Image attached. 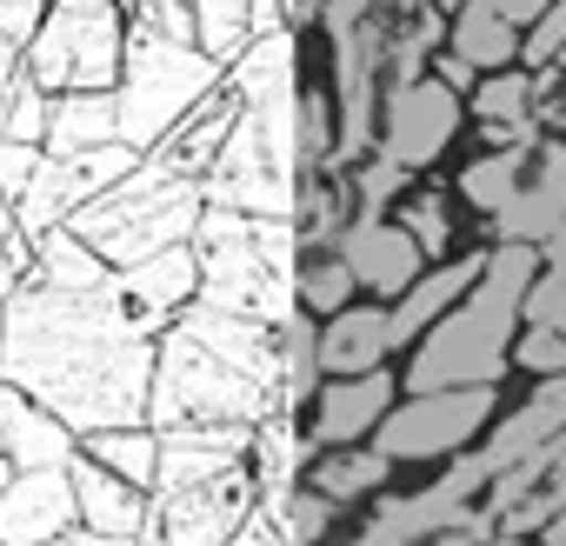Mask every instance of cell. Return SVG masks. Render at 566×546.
I'll use <instances>...</instances> for the list:
<instances>
[{"label": "cell", "mask_w": 566, "mask_h": 546, "mask_svg": "<svg viewBox=\"0 0 566 546\" xmlns=\"http://www.w3.org/2000/svg\"><path fill=\"white\" fill-rule=\"evenodd\" d=\"M154 347L114 307V294H61L21 281L0 307V380L41 400L74 440L147 420Z\"/></svg>", "instance_id": "cell-1"}, {"label": "cell", "mask_w": 566, "mask_h": 546, "mask_svg": "<svg viewBox=\"0 0 566 546\" xmlns=\"http://www.w3.org/2000/svg\"><path fill=\"white\" fill-rule=\"evenodd\" d=\"M220 87L233 94V134L200 180L207 207L260 213V220H294L301 200V54L294 28L247 41Z\"/></svg>", "instance_id": "cell-2"}, {"label": "cell", "mask_w": 566, "mask_h": 546, "mask_svg": "<svg viewBox=\"0 0 566 546\" xmlns=\"http://www.w3.org/2000/svg\"><path fill=\"white\" fill-rule=\"evenodd\" d=\"M533 281H539V246H486V266H480V281L467 287V301L394 360L400 393L500 387L513 374V340L526 327Z\"/></svg>", "instance_id": "cell-3"}, {"label": "cell", "mask_w": 566, "mask_h": 546, "mask_svg": "<svg viewBox=\"0 0 566 546\" xmlns=\"http://www.w3.org/2000/svg\"><path fill=\"white\" fill-rule=\"evenodd\" d=\"M187 246L200 266V307L233 314V321H260V327H280L294 314V266H301L294 220L207 207Z\"/></svg>", "instance_id": "cell-4"}, {"label": "cell", "mask_w": 566, "mask_h": 546, "mask_svg": "<svg viewBox=\"0 0 566 546\" xmlns=\"http://www.w3.org/2000/svg\"><path fill=\"white\" fill-rule=\"evenodd\" d=\"M453 200L480 220L486 246H546L566 227V140L533 127L526 140L480 147L453 174Z\"/></svg>", "instance_id": "cell-5"}, {"label": "cell", "mask_w": 566, "mask_h": 546, "mask_svg": "<svg viewBox=\"0 0 566 546\" xmlns=\"http://www.w3.org/2000/svg\"><path fill=\"white\" fill-rule=\"evenodd\" d=\"M200 213H207L200 180H187V174H174V167H160V160L140 154L134 174L114 180V187H107L94 207H81L67 227H74L107 266H134V260L167 253V246H187L193 227H200Z\"/></svg>", "instance_id": "cell-6"}, {"label": "cell", "mask_w": 566, "mask_h": 546, "mask_svg": "<svg viewBox=\"0 0 566 546\" xmlns=\"http://www.w3.org/2000/svg\"><path fill=\"white\" fill-rule=\"evenodd\" d=\"M280 400L233 374L220 354H207L193 334L167 327L160 347H154V387H147V427L167 433V427H260L273 420Z\"/></svg>", "instance_id": "cell-7"}, {"label": "cell", "mask_w": 566, "mask_h": 546, "mask_svg": "<svg viewBox=\"0 0 566 546\" xmlns=\"http://www.w3.org/2000/svg\"><path fill=\"white\" fill-rule=\"evenodd\" d=\"M220 61H207L193 41H160V34H140L127 28V67L114 81V101H120V140L134 154H154L213 87H220Z\"/></svg>", "instance_id": "cell-8"}, {"label": "cell", "mask_w": 566, "mask_h": 546, "mask_svg": "<svg viewBox=\"0 0 566 546\" xmlns=\"http://www.w3.org/2000/svg\"><path fill=\"white\" fill-rule=\"evenodd\" d=\"M127 67V8L120 0H48L21 74L48 94H114Z\"/></svg>", "instance_id": "cell-9"}, {"label": "cell", "mask_w": 566, "mask_h": 546, "mask_svg": "<svg viewBox=\"0 0 566 546\" xmlns=\"http://www.w3.org/2000/svg\"><path fill=\"white\" fill-rule=\"evenodd\" d=\"M493 420H500V387L400 393L374 433V453H387V466H453L493 433Z\"/></svg>", "instance_id": "cell-10"}, {"label": "cell", "mask_w": 566, "mask_h": 546, "mask_svg": "<svg viewBox=\"0 0 566 546\" xmlns=\"http://www.w3.org/2000/svg\"><path fill=\"white\" fill-rule=\"evenodd\" d=\"M460 134H473V120H467V101H460L447 81L420 74V81H394V87L380 94L374 147H380L394 167H407L413 180L433 174V167L453 154Z\"/></svg>", "instance_id": "cell-11"}, {"label": "cell", "mask_w": 566, "mask_h": 546, "mask_svg": "<svg viewBox=\"0 0 566 546\" xmlns=\"http://www.w3.org/2000/svg\"><path fill=\"white\" fill-rule=\"evenodd\" d=\"M253 513H260V480H253V466H233L207 486L154 493L147 546H227Z\"/></svg>", "instance_id": "cell-12"}, {"label": "cell", "mask_w": 566, "mask_h": 546, "mask_svg": "<svg viewBox=\"0 0 566 546\" xmlns=\"http://www.w3.org/2000/svg\"><path fill=\"white\" fill-rule=\"evenodd\" d=\"M134 147H101V154H74V160H41V174L28 180V193L14 200L21 207V233L28 240H41V233H54V227H67L81 207H94L114 180H127L134 174Z\"/></svg>", "instance_id": "cell-13"}, {"label": "cell", "mask_w": 566, "mask_h": 546, "mask_svg": "<svg viewBox=\"0 0 566 546\" xmlns=\"http://www.w3.org/2000/svg\"><path fill=\"white\" fill-rule=\"evenodd\" d=\"M394 400H400V374L380 367V374H354V380H321L314 400L301 413H287V420L301 427L307 453L314 447H374V433L394 413Z\"/></svg>", "instance_id": "cell-14"}, {"label": "cell", "mask_w": 566, "mask_h": 546, "mask_svg": "<svg viewBox=\"0 0 566 546\" xmlns=\"http://www.w3.org/2000/svg\"><path fill=\"white\" fill-rule=\"evenodd\" d=\"M120 321L147 340H160L193 301H200V266H193V246H167L154 260H134V266H114V281H107Z\"/></svg>", "instance_id": "cell-15"}, {"label": "cell", "mask_w": 566, "mask_h": 546, "mask_svg": "<svg viewBox=\"0 0 566 546\" xmlns=\"http://www.w3.org/2000/svg\"><path fill=\"white\" fill-rule=\"evenodd\" d=\"M340 260H347V273H354L360 301H380V307H394V301L420 281V273H427V253L413 246V233H407L394 213L354 220V227L340 233Z\"/></svg>", "instance_id": "cell-16"}, {"label": "cell", "mask_w": 566, "mask_h": 546, "mask_svg": "<svg viewBox=\"0 0 566 546\" xmlns=\"http://www.w3.org/2000/svg\"><path fill=\"white\" fill-rule=\"evenodd\" d=\"M67 480H74V526L81 533H101V539H134L147 546V519H154V493L127 486L120 473L94 466L81 447L67 460Z\"/></svg>", "instance_id": "cell-17"}, {"label": "cell", "mask_w": 566, "mask_h": 546, "mask_svg": "<svg viewBox=\"0 0 566 546\" xmlns=\"http://www.w3.org/2000/svg\"><path fill=\"white\" fill-rule=\"evenodd\" d=\"M74 533V480L67 466H34L14 473L0 493V546H48Z\"/></svg>", "instance_id": "cell-18"}, {"label": "cell", "mask_w": 566, "mask_h": 546, "mask_svg": "<svg viewBox=\"0 0 566 546\" xmlns=\"http://www.w3.org/2000/svg\"><path fill=\"white\" fill-rule=\"evenodd\" d=\"M394 314L380 301H354L334 321H321V380H354V374H380L394 367Z\"/></svg>", "instance_id": "cell-19"}, {"label": "cell", "mask_w": 566, "mask_h": 546, "mask_svg": "<svg viewBox=\"0 0 566 546\" xmlns=\"http://www.w3.org/2000/svg\"><path fill=\"white\" fill-rule=\"evenodd\" d=\"M247 453H253V427H167L160 433V486L154 493L207 486V480L247 466Z\"/></svg>", "instance_id": "cell-20"}, {"label": "cell", "mask_w": 566, "mask_h": 546, "mask_svg": "<svg viewBox=\"0 0 566 546\" xmlns=\"http://www.w3.org/2000/svg\"><path fill=\"white\" fill-rule=\"evenodd\" d=\"M480 266H486V246H467V253H453V260L427 266L420 281H413V287L387 307V314H394V347H400V354H407L427 327H440V321L467 301V287L480 281Z\"/></svg>", "instance_id": "cell-21"}, {"label": "cell", "mask_w": 566, "mask_h": 546, "mask_svg": "<svg viewBox=\"0 0 566 546\" xmlns=\"http://www.w3.org/2000/svg\"><path fill=\"white\" fill-rule=\"evenodd\" d=\"M467 120L480 134V147H506V140H526L539 127V81L526 67H500V74H480L473 94H467Z\"/></svg>", "instance_id": "cell-22"}, {"label": "cell", "mask_w": 566, "mask_h": 546, "mask_svg": "<svg viewBox=\"0 0 566 546\" xmlns=\"http://www.w3.org/2000/svg\"><path fill=\"white\" fill-rule=\"evenodd\" d=\"M0 447H8L14 473H34V466H67L81 440H74L41 400H28L21 387L0 380Z\"/></svg>", "instance_id": "cell-23"}, {"label": "cell", "mask_w": 566, "mask_h": 546, "mask_svg": "<svg viewBox=\"0 0 566 546\" xmlns=\"http://www.w3.org/2000/svg\"><path fill=\"white\" fill-rule=\"evenodd\" d=\"M227 134H233V94L227 87H213L147 160H160V167H174V174H187V180H207L213 174V160H220V147H227Z\"/></svg>", "instance_id": "cell-24"}, {"label": "cell", "mask_w": 566, "mask_h": 546, "mask_svg": "<svg viewBox=\"0 0 566 546\" xmlns=\"http://www.w3.org/2000/svg\"><path fill=\"white\" fill-rule=\"evenodd\" d=\"M294 486L321 500H387V453L374 447H314L294 473Z\"/></svg>", "instance_id": "cell-25"}, {"label": "cell", "mask_w": 566, "mask_h": 546, "mask_svg": "<svg viewBox=\"0 0 566 546\" xmlns=\"http://www.w3.org/2000/svg\"><path fill=\"white\" fill-rule=\"evenodd\" d=\"M101 147H127L120 140V101L114 94H54L48 154L74 160V154H101Z\"/></svg>", "instance_id": "cell-26"}, {"label": "cell", "mask_w": 566, "mask_h": 546, "mask_svg": "<svg viewBox=\"0 0 566 546\" xmlns=\"http://www.w3.org/2000/svg\"><path fill=\"white\" fill-rule=\"evenodd\" d=\"M447 54H460L473 74L520 67V28L500 14V0H467V8L447 21Z\"/></svg>", "instance_id": "cell-27"}, {"label": "cell", "mask_w": 566, "mask_h": 546, "mask_svg": "<svg viewBox=\"0 0 566 546\" xmlns=\"http://www.w3.org/2000/svg\"><path fill=\"white\" fill-rule=\"evenodd\" d=\"M387 213L413 233V246L427 253V266H440V260H453V253H467V246H486V240H467V233H460V200H453L447 187H407Z\"/></svg>", "instance_id": "cell-28"}, {"label": "cell", "mask_w": 566, "mask_h": 546, "mask_svg": "<svg viewBox=\"0 0 566 546\" xmlns=\"http://www.w3.org/2000/svg\"><path fill=\"white\" fill-rule=\"evenodd\" d=\"M28 281H41V287H61V294H101L107 281H114V266L74 233V227H54V233H41L34 240V266H28Z\"/></svg>", "instance_id": "cell-29"}, {"label": "cell", "mask_w": 566, "mask_h": 546, "mask_svg": "<svg viewBox=\"0 0 566 546\" xmlns=\"http://www.w3.org/2000/svg\"><path fill=\"white\" fill-rule=\"evenodd\" d=\"M81 453L94 460V466H107V473H120L127 486H140V493H154L160 486V433L140 420V427H107V433H87L81 440Z\"/></svg>", "instance_id": "cell-30"}, {"label": "cell", "mask_w": 566, "mask_h": 546, "mask_svg": "<svg viewBox=\"0 0 566 546\" xmlns=\"http://www.w3.org/2000/svg\"><path fill=\"white\" fill-rule=\"evenodd\" d=\"M360 287L340 260V246H301V266H294V307L314 314V321H334L340 307H354Z\"/></svg>", "instance_id": "cell-31"}, {"label": "cell", "mask_w": 566, "mask_h": 546, "mask_svg": "<svg viewBox=\"0 0 566 546\" xmlns=\"http://www.w3.org/2000/svg\"><path fill=\"white\" fill-rule=\"evenodd\" d=\"M253 41V0H193V48L207 61H233Z\"/></svg>", "instance_id": "cell-32"}, {"label": "cell", "mask_w": 566, "mask_h": 546, "mask_svg": "<svg viewBox=\"0 0 566 546\" xmlns=\"http://www.w3.org/2000/svg\"><path fill=\"white\" fill-rule=\"evenodd\" d=\"M48 114H54V94L34 87L28 74H14L8 101H0V140H21V147H41L48 154Z\"/></svg>", "instance_id": "cell-33"}, {"label": "cell", "mask_w": 566, "mask_h": 546, "mask_svg": "<svg viewBox=\"0 0 566 546\" xmlns=\"http://www.w3.org/2000/svg\"><path fill=\"white\" fill-rule=\"evenodd\" d=\"M513 374H526V380H559V374H566V334L526 321L520 340H513Z\"/></svg>", "instance_id": "cell-34"}, {"label": "cell", "mask_w": 566, "mask_h": 546, "mask_svg": "<svg viewBox=\"0 0 566 546\" xmlns=\"http://www.w3.org/2000/svg\"><path fill=\"white\" fill-rule=\"evenodd\" d=\"M520 67H526V74H553V67H566V0H553V8L520 34Z\"/></svg>", "instance_id": "cell-35"}, {"label": "cell", "mask_w": 566, "mask_h": 546, "mask_svg": "<svg viewBox=\"0 0 566 546\" xmlns=\"http://www.w3.org/2000/svg\"><path fill=\"white\" fill-rule=\"evenodd\" d=\"M127 28L160 41H193V0H127Z\"/></svg>", "instance_id": "cell-36"}, {"label": "cell", "mask_w": 566, "mask_h": 546, "mask_svg": "<svg viewBox=\"0 0 566 546\" xmlns=\"http://www.w3.org/2000/svg\"><path fill=\"white\" fill-rule=\"evenodd\" d=\"M41 147H21V140H0V193H8V200H21L28 193V180L41 174Z\"/></svg>", "instance_id": "cell-37"}, {"label": "cell", "mask_w": 566, "mask_h": 546, "mask_svg": "<svg viewBox=\"0 0 566 546\" xmlns=\"http://www.w3.org/2000/svg\"><path fill=\"white\" fill-rule=\"evenodd\" d=\"M48 14V0H0V48H28Z\"/></svg>", "instance_id": "cell-38"}, {"label": "cell", "mask_w": 566, "mask_h": 546, "mask_svg": "<svg viewBox=\"0 0 566 546\" xmlns=\"http://www.w3.org/2000/svg\"><path fill=\"white\" fill-rule=\"evenodd\" d=\"M227 546H287V533H280V526H273L266 513H253V519H247V526H240V533H233Z\"/></svg>", "instance_id": "cell-39"}, {"label": "cell", "mask_w": 566, "mask_h": 546, "mask_svg": "<svg viewBox=\"0 0 566 546\" xmlns=\"http://www.w3.org/2000/svg\"><path fill=\"white\" fill-rule=\"evenodd\" d=\"M546 8H553V0H500V14H506V21H513L520 34H526V28H533V21H539Z\"/></svg>", "instance_id": "cell-40"}, {"label": "cell", "mask_w": 566, "mask_h": 546, "mask_svg": "<svg viewBox=\"0 0 566 546\" xmlns=\"http://www.w3.org/2000/svg\"><path fill=\"white\" fill-rule=\"evenodd\" d=\"M14 74H21V48H0V101H8V87H14Z\"/></svg>", "instance_id": "cell-41"}, {"label": "cell", "mask_w": 566, "mask_h": 546, "mask_svg": "<svg viewBox=\"0 0 566 546\" xmlns=\"http://www.w3.org/2000/svg\"><path fill=\"white\" fill-rule=\"evenodd\" d=\"M8 480H14V460H8V447H0V493H8Z\"/></svg>", "instance_id": "cell-42"}, {"label": "cell", "mask_w": 566, "mask_h": 546, "mask_svg": "<svg viewBox=\"0 0 566 546\" xmlns=\"http://www.w3.org/2000/svg\"><path fill=\"white\" fill-rule=\"evenodd\" d=\"M120 8H127V0H120Z\"/></svg>", "instance_id": "cell-43"}]
</instances>
